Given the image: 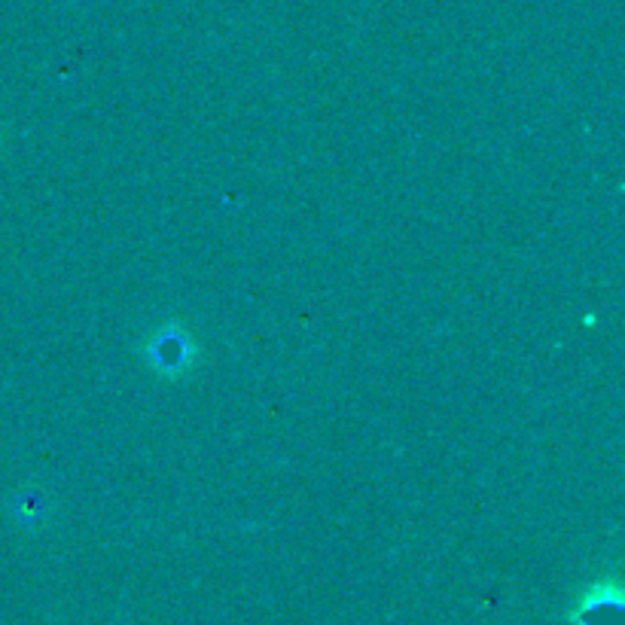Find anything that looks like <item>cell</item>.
I'll use <instances>...</instances> for the list:
<instances>
[{"instance_id":"1","label":"cell","mask_w":625,"mask_h":625,"mask_svg":"<svg viewBox=\"0 0 625 625\" xmlns=\"http://www.w3.org/2000/svg\"><path fill=\"white\" fill-rule=\"evenodd\" d=\"M144 357L150 360V366L159 375H165V379H177V375H183L193 366L196 348H193L190 336H186L177 324H168L144 342Z\"/></svg>"},{"instance_id":"2","label":"cell","mask_w":625,"mask_h":625,"mask_svg":"<svg viewBox=\"0 0 625 625\" xmlns=\"http://www.w3.org/2000/svg\"><path fill=\"white\" fill-rule=\"evenodd\" d=\"M619 613H622V598L616 586H595L580 613L574 619H580V625H619Z\"/></svg>"}]
</instances>
